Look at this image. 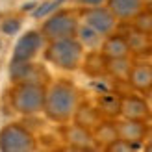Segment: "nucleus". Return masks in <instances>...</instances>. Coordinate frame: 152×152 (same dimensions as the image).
Returning a JSON list of instances; mask_svg holds the SVG:
<instances>
[{
    "label": "nucleus",
    "instance_id": "1",
    "mask_svg": "<svg viewBox=\"0 0 152 152\" xmlns=\"http://www.w3.org/2000/svg\"><path fill=\"white\" fill-rule=\"evenodd\" d=\"M80 104V93L74 83L67 80H58L47 86L43 111L50 121L65 124L72 121V115Z\"/></svg>",
    "mask_w": 152,
    "mask_h": 152
},
{
    "label": "nucleus",
    "instance_id": "2",
    "mask_svg": "<svg viewBox=\"0 0 152 152\" xmlns=\"http://www.w3.org/2000/svg\"><path fill=\"white\" fill-rule=\"evenodd\" d=\"M45 59L59 71H78L82 65L86 48L78 37H65L58 41H48L45 45Z\"/></svg>",
    "mask_w": 152,
    "mask_h": 152
},
{
    "label": "nucleus",
    "instance_id": "3",
    "mask_svg": "<svg viewBox=\"0 0 152 152\" xmlns=\"http://www.w3.org/2000/svg\"><path fill=\"white\" fill-rule=\"evenodd\" d=\"M45 95H47V86L34 82H20L15 83L10 98L13 110L20 115H35L43 111L45 106Z\"/></svg>",
    "mask_w": 152,
    "mask_h": 152
},
{
    "label": "nucleus",
    "instance_id": "4",
    "mask_svg": "<svg viewBox=\"0 0 152 152\" xmlns=\"http://www.w3.org/2000/svg\"><path fill=\"white\" fill-rule=\"evenodd\" d=\"M80 26V17L74 10H58L43 20L41 30L45 41H58L65 37H76Z\"/></svg>",
    "mask_w": 152,
    "mask_h": 152
},
{
    "label": "nucleus",
    "instance_id": "5",
    "mask_svg": "<svg viewBox=\"0 0 152 152\" xmlns=\"http://www.w3.org/2000/svg\"><path fill=\"white\" fill-rule=\"evenodd\" d=\"M35 137L26 126L11 123L0 128V150L2 152H30L35 150Z\"/></svg>",
    "mask_w": 152,
    "mask_h": 152
},
{
    "label": "nucleus",
    "instance_id": "6",
    "mask_svg": "<svg viewBox=\"0 0 152 152\" xmlns=\"http://www.w3.org/2000/svg\"><path fill=\"white\" fill-rule=\"evenodd\" d=\"M80 22L82 24H86L89 28H93L95 32H98L102 37L110 35L115 32L117 28V19L115 15H113L108 6H96V7H82L80 11Z\"/></svg>",
    "mask_w": 152,
    "mask_h": 152
},
{
    "label": "nucleus",
    "instance_id": "7",
    "mask_svg": "<svg viewBox=\"0 0 152 152\" xmlns=\"http://www.w3.org/2000/svg\"><path fill=\"white\" fill-rule=\"evenodd\" d=\"M45 37L39 30H28L24 32L13 47L11 59L15 61H32V59L45 48Z\"/></svg>",
    "mask_w": 152,
    "mask_h": 152
},
{
    "label": "nucleus",
    "instance_id": "8",
    "mask_svg": "<svg viewBox=\"0 0 152 152\" xmlns=\"http://www.w3.org/2000/svg\"><path fill=\"white\" fill-rule=\"evenodd\" d=\"M10 80L13 83L20 82H34V83H43L47 86L48 82V72L43 65H37L34 61H15L11 59L10 63Z\"/></svg>",
    "mask_w": 152,
    "mask_h": 152
},
{
    "label": "nucleus",
    "instance_id": "9",
    "mask_svg": "<svg viewBox=\"0 0 152 152\" xmlns=\"http://www.w3.org/2000/svg\"><path fill=\"white\" fill-rule=\"evenodd\" d=\"M119 115L123 119L148 123V119L152 115V108L145 98L135 96V95H126V96H121V113Z\"/></svg>",
    "mask_w": 152,
    "mask_h": 152
},
{
    "label": "nucleus",
    "instance_id": "10",
    "mask_svg": "<svg viewBox=\"0 0 152 152\" xmlns=\"http://www.w3.org/2000/svg\"><path fill=\"white\" fill-rule=\"evenodd\" d=\"M128 86L137 93H148L152 89V63L150 61H134L130 74H128Z\"/></svg>",
    "mask_w": 152,
    "mask_h": 152
},
{
    "label": "nucleus",
    "instance_id": "11",
    "mask_svg": "<svg viewBox=\"0 0 152 152\" xmlns=\"http://www.w3.org/2000/svg\"><path fill=\"white\" fill-rule=\"evenodd\" d=\"M117 132L119 137L124 139L126 143H130L137 148L143 141L147 139L148 134V126L145 121H132V119H123L117 123Z\"/></svg>",
    "mask_w": 152,
    "mask_h": 152
},
{
    "label": "nucleus",
    "instance_id": "12",
    "mask_svg": "<svg viewBox=\"0 0 152 152\" xmlns=\"http://www.w3.org/2000/svg\"><path fill=\"white\" fill-rule=\"evenodd\" d=\"M63 139L69 147L72 148H78V150H89V148H95V139H93V132L83 128L80 124H67L63 126Z\"/></svg>",
    "mask_w": 152,
    "mask_h": 152
},
{
    "label": "nucleus",
    "instance_id": "13",
    "mask_svg": "<svg viewBox=\"0 0 152 152\" xmlns=\"http://www.w3.org/2000/svg\"><path fill=\"white\" fill-rule=\"evenodd\" d=\"M106 6L119 22H130L145 7V0H106Z\"/></svg>",
    "mask_w": 152,
    "mask_h": 152
},
{
    "label": "nucleus",
    "instance_id": "14",
    "mask_svg": "<svg viewBox=\"0 0 152 152\" xmlns=\"http://www.w3.org/2000/svg\"><path fill=\"white\" fill-rule=\"evenodd\" d=\"M128 48H130V56H137V58H148L152 56V35L139 32L135 28H130L124 34Z\"/></svg>",
    "mask_w": 152,
    "mask_h": 152
},
{
    "label": "nucleus",
    "instance_id": "15",
    "mask_svg": "<svg viewBox=\"0 0 152 152\" xmlns=\"http://www.w3.org/2000/svg\"><path fill=\"white\" fill-rule=\"evenodd\" d=\"M104 54L106 59H115V58H126L130 56V48H128L124 34H110L102 39V45L98 48Z\"/></svg>",
    "mask_w": 152,
    "mask_h": 152
},
{
    "label": "nucleus",
    "instance_id": "16",
    "mask_svg": "<svg viewBox=\"0 0 152 152\" xmlns=\"http://www.w3.org/2000/svg\"><path fill=\"white\" fill-rule=\"evenodd\" d=\"M80 67L91 78H100V76L108 74V59L104 58L100 50H89L87 54H83Z\"/></svg>",
    "mask_w": 152,
    "mask_h": 152
},
{
    "label": "nucleus",
    "instance_id": "17",
    "mask_svg": "<svg viewBox=\"0 0 152 152\" xmlns=\"http://www.w3.org/2000/svg\"><path fill=\"white\" fill-rule=\"evenodd\" d=\"M102 119H104V117H102V113L98 111L96 106L87 104V102L78 104V108H76L74 115H72V121H74L76 124L87 128V130H91V132H93L95 128L98 126V123H100Z\"/></svg>",
    "mask_w": 152,
    "mask_h": 152
},
{
    "label": "nucleus",
    "instance_id": "18",
    "mask_svg": "<svg viewBox=\"0 0 152 152\" xmlns=\"http://www.w3.org/2000/svg\"><path fill=\"white\" fill-rule=\"evenodd\" d=\"M117 137H119L117 123H115L113 119H102L100 123H98V126L93 130L95 145H96V147H102V148H108Z\"/></svg>",
    "mask_w": 152,
    "mask_h": 152
},
{
    "label": "nucleus",
    "instance_id": "19",
    "mask_svg": "<svg viewBox=\"0 0 152 152\" xmlns=\"http://www.w3.org/2000/svg\"><path fill=\"white\" fill-rule=\"evenodd\" d=\"M96 108L104 119H115L121 113V96L115 93H104L96 98Z\"/></svg>",
    "mask_w": 152,
    "mask_h": 152
},
{
    "label": "nucleus",
    "instance_id": "20",
    "mask_svg": "<svg viewBox=\"0 0 152 152\" xmlns=\"http://www.w3.org/2000/svg\"><path fill=\"white\" fill-rule=\"evenodd\" d=\"M132 63L134 61L130 59V56L108 59V74L111 78H115L117 82H128V74H130Z\"/></svg>",
    "mask_w": 152,
    "mask_h": 152
},
{
    "label": "nucleus",
    "instance_id": "21",
    "mask_svg": "<svg viewBox=\"0 0 152 152\" xmlns=\"http://www.w3.org/2000/svg\"><path fill=\"white\" fill-rule=\"evenodd\" d=\"M76 37H78V41L83 45V48H89V50H98V48H100V45H102V39H104L98 32H95L93 28H89L86 24H80L78 26Z\"/></svg>",
    "mask_w": 152,
    "mask_h": 152
},
{
    "label": "nucleus",
    "instance_id": "22",
    "mask_svg": "<svg viewBox=\"0 0 152 152\" xmlns=\"http://www.w3.org/2000/svg\"><path fill=\"white\" fill-rule=\"evenodd\" d=\"M130 22H132V28L152 35V11L150 10H145V7H143Z\"/></svg>",
    "mask_w": 152,
    "mask_h": 152
},
{
    "label": "nucleus",
    "instance_id": "23",
    "mask_svg": "<svg viewBox=\"0 0 152 152\" xmlns=\"http://www.w3.org/2000/svg\"><path fill=\"white\" fill-rule=\"evenodd\" d=\"M135 147L134 145H130V143H126L124 139H121V137H117L115 141L111 143V145L106 148V150H110V152H128V150H134Z\"/></svg>",
    "mask_w": 152,
    "mask_h": 152
},
{
    "label": "nucleus",
    "instance_id": "24",
    "mask_svg": "<svg viewBox=\"0 0 152 152\" xmlns=\"http://www.w3.org/2000/svg\"><path fill=\"white\" fill-rule=\"evenodd\" d=\"M19 26H20V22H19L17 19H10V20L6 19V22L2 24V32H4V34H7V35H11V34H17Z\"/></svg>",
    "mask_w": 152,
    "mask_h": 152
},
{
    "label": "nucleus",
    "instance_id": "25",
    "mask_svg": "<svg viewBox=\"0 0 152 152\" xmlns=\"http://www.w3.org/2000/svg\"><path fill=\"white\" fill-rule=\"evenodd\" d=\"M80 7H96V6H106V0H72Z\"/></svg>",
    "mask_w": 152,
    "mask_h": 152
},
{
    "label": "nucleus",
    "instance_id": "26",
    "mask_svg": "<svg viewBox=\"0 0 152 152\" xmlns=\"http://www.w3.org/2000/svg\"><path fill=\"white\" fill-rule=\"evenodd\" d=\"M145 148H147L148 152H152V139H150V141L147 143V145H145Z\"/></svg>",
    "mask_w": 152,
    "mask_h": 152
}]
</instances>
